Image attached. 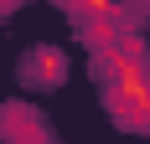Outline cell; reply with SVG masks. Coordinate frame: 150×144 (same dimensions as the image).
Here are the masks:
<instances>
[{"label": "cell", "mask_w": 150, "mask_h": 144, "mask_svg": "<svg viewBox=\"0 0 150 144\" xmlns=\"http://www.w3.org/2000/svg\"><path fill=\"white\" fill-rule=\"evenodd\" d=\"M0 139L5 144H47L42 113L26 108V103H5V108H0Z\"/></svg>", "instance_id": "cell-1"}, {"label": "cell", "mask_w": 150, "mask_h": 144, "mask_svg": "<svg viewBox=\"0 0 150 144\" xmlns=\"http://www.w3.org/2000/svg\"><path fill=\"white\" fill-rule=\"evenodd\" d=\"M62 72H67V57L57 46H36L21 57V82H31V87H57Z\"/></svg>", "instance_id": "cell-2"}]
</instances>
